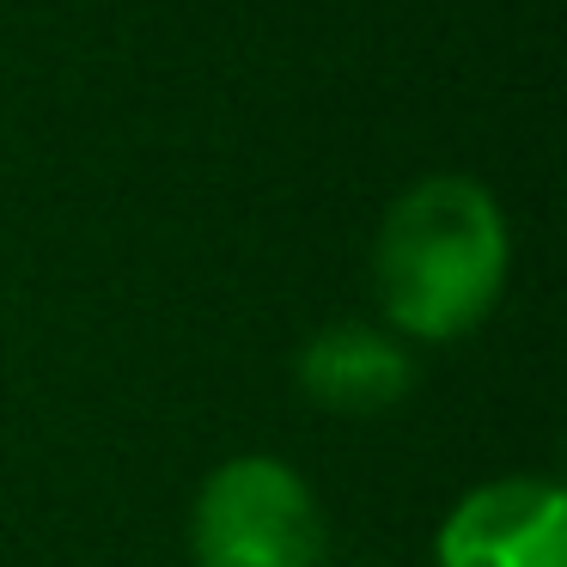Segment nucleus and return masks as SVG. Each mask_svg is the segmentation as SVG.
<instances>
[{
	"mask_svg": "<svg viewBox=\"0 0 567 567\" xmlns=\"http://www.w3.org/2000/svg\"><path fill=\"white\" fill-rule=\"evenodd\" d=\"M513 262L506 214L476 177H421L391 202L372 245L384 318L421 342H457L494 311Z\"/></svg>",
	"mask_w": 567,
	"mask_h": 567,
	"instance_id": "1",
	"label": "nucleus"
},
{
	"mask_svg": "<svg viewBox=\"0 0 567 567\" xmlns=\"http://www.w3.org/2000/svg\"><path fill=\"white\" fill-rule=\"evenodd\" d=\"M196 567H323L330 530L311 482L269 452L208 470L189 513Z\"/></svg>",
	"mask_w": 567,
	"mask_h": 567,
	"instance_id": "2",
	"label": "nucleus"
},
{
	"mask_svg": "<svg viewBox=\"0 0 567 567\" xmlns=\"http://www.w3.org/2000/svg\"><path fill=\"white\" fill-rule=\"evenodd\" d=\"M440 567H567V501L549 476H494L445 513Z\"/></svg>",
	"mask_w": 567,
	"mask_h": 567,
	"instance_id": "3",
	"label": "nucleus"
},
{
	"mask_svg": "<svg viewBox=\"0 0 567 567\" xmlns=\"http://www.w3.org/2000/svg\"><path fill=\"white\" fill-rule=\"evenodd\" d=\"M299 391L311 409H330L342 421H372L384 409H396L415 384L403 342L391 330H372V323H330L299 348L293 367Z\"/></svg>",
	"mask_w": 567,
	"mask_h": 567,
	"instance_id": "4",
	"label": "nucleus"
},
{
	"mask_svg": "<svg viewBox=\"0 0 567 567\" xmlns=\"http://www.w3.org/2000/svg\"><path fill=\"white\" fill-rule=\"evenodd\" d=\"M367 567H391V561H367Z\"/></svg>",
	"mask_w": 567,
	"mask_h": 567,
	"instance_id": "5",
	"label": "nucleus"
}]
</instances>
